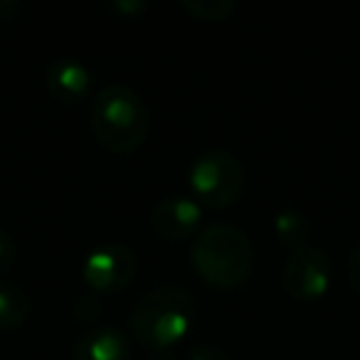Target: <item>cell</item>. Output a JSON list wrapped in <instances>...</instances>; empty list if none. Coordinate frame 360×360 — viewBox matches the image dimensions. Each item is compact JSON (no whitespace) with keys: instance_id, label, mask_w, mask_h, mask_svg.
Instances as JSON below:
<instances>
[{"instance_id":"9a60e30c","label":"cell","mask_w":360,"mask_h":360,"mask_svg":"<svg viewBox=\"0 0 360 360\" xmlns=\"http://www.w3.org/2000/svg\"><path fill=\"white\" fill-rule=\"evenodd\" d=\"M75 306H77V309L82 306L79 321H94L96 316H99V311H101V304L96 301V296H84V299H79Z\"/></svg>"},{"instance_id":"8992f818","label":"cell","mask_w":360,"mask_h":360,"mask_svg":"<svg viewBox=\"0 0 360 360\" xmlns=\"http://www.w3.org/2000/svg\"><path fill=\"white\" fill-rule=\"evenodd\" d=\"M281 284L294 301H316L326 296L330 286V259L319 247H301L294 250L284 262Z\"/></svg>"},{"instance_id":"d6986e66","label":"cell","mask_w":360,"mask_h":360,"mask_svg":"<svg viewBox=\"0 0 360 360\" xmlns=\"http://www.w3.org/2000/svg\"><path fill=\"white\" fill-rule=\"evenodd\" d=\"M150 360H175L173 358V353H170V350H163V353H153V358Z\"/></svg>"},{"instance_id":"5bb4252c","label":"cell","mask_w":360,"mask_h":360,"mask_svg":"<svg viewBox=\"0 0 360 360\" xmlns=\"http://www.w3.org/2000/svg\"><path fill=\"white\" fill-rule=\"evenodd\" d=\"M186 360H230L225 350L215 348V345H198L188 353Z\"/></svg>"},{"instance_id":"ac0fdd59","label":"cell","mask_w":360,"mask_h":360,"mask_svg":"<svg viewBox=\"0 0 360 360\" xmlns=\"http://www.w3.org/2000/svg\"><path fill=\"white\" fill-rule=\"evenodd\" d=\"M114 6H116V11H143L146 3H134V6H131V3H114Z\"/></svg>"},{"instance_id":"3957f363","label":"cell","mask_w":360,"mask_h":360,"mask_svg":"<svg viewBox=\"0 0 360 360\" xmlns=\"http://www.w3.org/2000/svg\"><path fill=\"white\" fill-rule=\"evenodd\" d=\"M191 259L202 281L217 289H235L252 274L255 250L237 227L210 225L195 237Z\"/></svg>"},{"instance_id":"9c48e42d","label":"cell","mask_w":360,"mask_h":360,"mask_svg":"<svg viewBox=\"0 0 360 360\" xmlns=\"http://www.w3.org/2000/svg\"><path fill=\"white\" fill-rule=\"evenodd\" d=\"M131 345L119 328L101 326L84 333L75 345V360H129Z\"/></svg>"},{"instance_id":"e0dca14e","label":"cell","mask_w":360,"mask_h":360,"mask_svg":"<svg viewBox=\"0 0 360 360\" xmlns=\"http://www.w3.org/2000/svg\"><path fill=\"white\" fill-rule=\"evenodd\" d=\"M18 3L15 0H0V20H11L13 15L18 13Z\"/></svg>"},{"instance_id":"ba28073f","label":"cell","mask_w":360,"mask_h":360,"mask_svg":"<svg viewBox=\"0 0 360 360\" xmlns=\"http://www.w3.org/2000/svg\"><path fill=\"white\" fill-rule=\"evenodd\" d=\"M47 89L62 104H77L86 96L91 86V75L82 62L72 57H60L47 67Z\"/></svg>"},{"instance_id":"30bf717a","label":"cell","mask_w":360,"mask_h":360,"mask_svg":"<svg viewBox=\"0 0 360 360\" xmlns=\"http://www.w3.org/2000/svg\"><path fill=\"white\" fill-rule=\"evenodd\" d=\"M30 316V299L22 289L0 281V330H15Z\"/></svg>"},{"instance_id":"52a82bcc","label":"cell","mask_w":360,"mask_h":360,"mask_svg":"<svg viewBox=\"0 0 360 360\" xmlns=\"http://www.w3.org/2000/svg\"><path fill=\"white\" fill-rule=\"evenodd\" d=\"M202 207L191 195H170L163 198L150 212V227L158 237L170 242L193 237L200 227Z\"/></svg>"},{"instance_id":"4fadbf2b","label":"cell","mask_w":360,"mask_h":360,"mask_svg":"<svg viewBox=\"0 0 360 360\" xmlns=\"http://www.w3.org/2000/svg\"><path fill=\"white\" fill-rule=\"evenodd\" d=\"M18 257V245L8 232H0V276H6L11 271V266L15 264Z\"/></svg>"},{"instance_id":"8fae6325","label":"cell","mask_w":360,"mask_h":360,"mask_svg":"<svg viewBox=\"0 0 360 360\" xmlns=\"http://www.w3.org/2000/svg\"><path fill=\"white\" fill-rule=\"evenodd\" d=\"M274 235L291 252L301 250L309 240V220L299 210H281L274 217Z\"/></svg>"},{"instance_id":"7a4b0ae2","label":"cell","mask_w":360,"mask_h":360,"mask_svg":"<svg viewBox=\"0 0 360 360\" xmlns=\"http://www.w3.org/2000/svg\"><path fill=\"white\" fill-rule=\"evenodd\" d=\"M91 131L111 153H131L148 134V109L126 84H106L89 109Z\"/></svg>"},{"instance_id":"7c38bea8","label":"cell","mask_w":360,"mask_h":360,"mask_svg":"<svg viewBox=\"0 0 360 360\" xmlns=\"http://www.w3.org/2000/svg\"><path fill=\"white\" fill-rule=\"evenodd\" d=\"M180 6L193 18L205 22H222L237 11V3L232 0H180Z\"/></svg>"},{"instance_id":"6da1fadb","label":"cell","mask_w":360,"mask_h":360,"mask_svg":"<svg viewBox=\"0 0 360 360\" xmlns=\"http://www.w3.org/2000/svg\"><path fill=\"white\" fill-rule=\"evenodd\" d=\"M195 319L198 304L186 289L158 286L136 301L129 323L141 345L153 353H163L191 333Z\"/></svg>"},{"instance_id":"277c9868","label":"cell","mask_w":360,"mask_h":360,"mask_svg":"<svg viewBox=\"0 0 360 360\" xmlns=\"http://www.w3.org/2000/svg\"><path fill=\"white\" fill-rule=\"evenodd\" d=\"M193 198L205 207H227L242 195L245 168L230 150L212 148L200 153L188 173Z\"/></svg>"},{"instance_id":"2e32d148","label":"cell","mask_w":360,"mask_h":360,"mask_svg":"<svg viewBox=\"0 0 360 360\" xmlns=\"http://www.w3.org/2000/svg\"><path fill=\"white\" fill-rule=\"evenodd\" d=\"M348 279L350 286L360 294V245L350 252V259H348Z\"/></svg>"},{"instance_id":"5b68a950","label":"cell","mask_w":360,"mask_h":360,"mask_svg":"<svg viewBox=\"0 0 360 360\" xmlns=\"http://www.w3.org/2000/svg\"><path fill=\"white\" fill-rule=\"evenodd\" d=\"M136 269H139L136 252L126 245L111 242V245H101L86 255L84 264H82V276L94 294L104 296L124 291L134 281Z\"/></svg>"}]
</instances>
